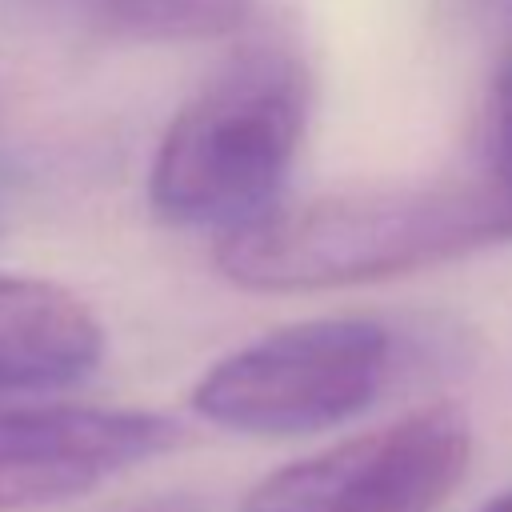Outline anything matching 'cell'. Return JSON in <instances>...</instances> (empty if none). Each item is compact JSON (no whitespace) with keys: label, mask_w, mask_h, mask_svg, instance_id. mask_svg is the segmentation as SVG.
Segmentation results:
<instances>
[{"label":"cell","mask_w":512,"mask_h":512,"mask_svg":"<svg viewBox=\"0 0 512 512\" xmlns=\"http://www.w3.org/2000/svg\"><path fill=\"white\" fill-rule=\"evenodd\" d=\"M504 240H512V204L476 176L276 204L224 232L216 264L248 292H324L436 268Z\"/></svg>","instance_id":"cell-1"},{"label":"cell","mask_w":512,"mask_h":512,"mask_svg":"<svg viewBox=\"0 0 512 512\" xmlns=\"http://www.w3.org/2000/svg\"><path fill=\"white\" fill-rule=\"evenodd\" d=\"M312 80L284 44L236 52L168 124L148 196L156 216L220 236L272 212L304 140Z\"/></svg>","instance_id":"cell-2"},{"label":"cell","mask_w":512,"mask_h":512,"mask_svg":"<svg viewBox=\"0 0 512 512\" xmlns=\"http://www.w3.org/2000/svg\"><path fill=\"white\" fill-rule=\"evenodd\" d=\"M392 356L396 340L380 320H300L216 360L200 376L192 408L244 436L324 432L380 396Z\"/></svg>","instance_id":"cell-3"},{"label":"cell","mask_w":512,"mask_h":512,"mask_svg":"<svg viewBox=\"0 0 512 512\" xmlns=\"http://www.w3.org/2000/svg\"><path fill=\"white\" fill-rule=\"evenodd\" d=\"M472 460V424L428 404L260 480L240 512H440Z\"/></svg>","instance_id":"cell-4"},{"label":"cell","mask_w":512,"mask_h":512,"mask_svg":"<svg viewBox=\"0 0 512 512\" xmlns=\"http://www.w3.org/2000/svg\"><path fill=\"white\" fill-rule=\"evenodd\" d=\"M180 424L144 408H12L0 412V512L44 508L164 456Z\"/></svg>","instance_id":"cell-5"},{"label":"cell","mask_w":512,"mask_h":512,"mask_svg":"<svg viewBox=\"0 0 512 512\" xmlns=\"http://www.w3.org/2000/svg\"><path fill=\"white\" fill-rule=\"evenodd\" d=\"M104 356L92 308L60 284L0 276V396L84 380Z\"/></svg>","instance_id":"cell-6"},{"label":"cell","mask_w":512,"mask_h":512,"mask_svg":"<svg viewBox=\"0 0 512 512\" xmlns=\"http://www.w3.org/2000/svg\"><path fill=\"white\" fill-rule=\"evenodd\" d=\"M20 24L48 32L128 40V44H176L212 40L232 32L252 0H0Z\"/></svg>","instance_id":"cell-7"},{"label":"cell","mask_w":512,"mask_h":512,"mask_svg":"<svg viewBox=\"0 0 512 512\" xmlns=\"http://www.w3.org/2000/svg\"><path fill=\"white\" fill-rule=\"evenodd\" d=\"M484 180L512 204V52L496 72L484 116Z\"/></svg>","instance_id":"cell-8"},{"label":"cell","mask_w":512,"mask_h":512,"mask_svg":"<svg viewBox=\"0 0 512 512\" xmlns=\"http://www.w3.org/2000/svg\"><path fill=\"white\" fill-rule=\"evenodd\" d=\"M468 16L492 28H512V0H460Z\"/></svg>","instance_id":"cell-9"},{"label":"cell","mask_w":512,"mask_h":512,"mask_svg":"<svg viewBox=\"0 0 512 512\" xmlns=\"http://www.w3.org/2000/svg\"><path fill=\"white\" fill-rule=\"evenodd\" d=\"M480 512H512V488H508V492H500L496 500H488Z\"/></svg>","instance_id":"cell-10"},{"label":"cell","mask_w":512,"mask_h":512,"mask_svg":"<svg viewBox=\"0 0 512 512\" xmlns=\"http://www.w3.org/2000/svg\"><path fill=\"white\" fill-rule=\"evenodd\" d=\"M140 512H188L184 504H156V508H140Z\"/></svg>","instance_id":"cell-11"}]
</instances>
